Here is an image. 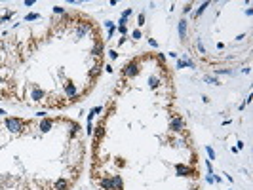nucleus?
Segmentation results:
<instances>
[{
	"mask_svg": "<svg viewBox=\"0 0 253 190\" xmlns=\"http://www.w3.org/2000/svg\"><path fill=\"white\" fill-rule=\"evenodd\" d=\"M11 17V11H8V14L6 15H4V17H2V21H8V19H10Z\"/></svg>",
	"mask_w": 253,
	"mask_h": 190,
	"instance_id": "obj_24",
	"label": "nucleus"
},
{
	"mask_svg": "<svg viewBox=\"0 0 253 190\" xmlns=\"http://www.w3.org/2000/svg\"><path fill=\"white\" fill-rule=\"evenodd\" d=\"M206 150H207V154H210V158H211V160H213V158H215V152H213V148H210V147H207V148H206Z\"/></svg>",
	"mask_w": 253,
	"mask_h": 190,
	"instance_id": "obj_19",
	"label": "nucleus"
},
{
	"mask_svg": "<svg viewBox=\"0 0 253 190\" xmlns=\"http://www.w3.org/2000/svg\"><path fill=\"white\" fill-rule=\"evenodd\" d=\"M65 91H67V95H69L71 99H72V97H76V88H74V84L67 82V84H65Z\"/></svg>",
	"mask_w": 253,
	"mask_h": 190,
	"instance_id": "obj_8",
	"label": "nucleus"
},
{
	"mask_svg": "<svg viewBox=\"0 0 253 190\" xmlns=\"http://www.w3.org/2000/svg\"><path fill=\"white\" fill-rule=\"evenodd\" d=\"M175 169H177V175H179V177H190V175H194V169L188 167V165H181V164H179Z\"/></svg>",
	"mask_w": 253,
	"mask_h": 190,
	"instance_id": "obj_3",
	"label": "nucleus"
},
{
	"mask_svg": "<svg viewBox=\"0 0 253 190\" xmlns=\"http://www.w3.org/2000/svg\"><path fill=\"white\" fill-rule=\"evenodd\" d=\"M170 129H171V131H175V133H179L181 129H183V118H181V116L173 118V120L170 122Z\"/></svg>",
	"mask_w": 253,
	"mask_h": 190,
	"instance_id": "obj_4",
	"label": "nucleus"
},
{
	"mask_svg": "<svg viewBox=\"0 0 253 190\" xmlns=\"http://www.w3.org/2000/svg\"><path fill=\"white\" fill-rule=\"evenodd\" d=\"M124 74L128 76V78H133V76L139 74V65L137 63H130L126 68H124Z\"/></svg>",
	"mask_w": 253,
	"mask_h": 190,
	"instance_id": "obj_2",
	"label": "nucleus"
},
{
	"mask_svg": "<svg viewBox=\"0 0 253 190\" xmlns=\"http://www.w3.org/2000/svg\"><path fill=\"white\" fill-rule=\"evenodd\" d=\"M53 11H55V14H63L65 10H63V8H59V6H53Z\"/></svg>",
	"mask_w": 253,
	"mask_h": 190,
	"instance_id": "obj_20",
	"label": "nucleus"
},
{
	"mask_svg": "<svg viewBox=\"0 0 253 190\" xmlns=\"http://www.w3.org/2000/svg\"><path fill=\"white\" fill-rule=\"evenodd\" d=\"M139 25H145V15L139 14Z\"/></svg>",
	"mask_w": 253,
	"mask_h": 190,
	"instance_id": "obj_22",
	"label": "nucleus"
},
{
	"mask_svg": "<svg viewBox=\"0 0 253 190\" xmlns=\"http://www.w3.org/2000/svg\"><path fill=\"white\" fill-rule=\"evenodd\" d=\"M40 129H42L44 133L50 131V129H51V120H42V124H40Z\"/></svg>",
	"mask_w": 253,
	"mask_h": 190,
	"instance_id": "obj_10",
	"label": "nucleus"
},
{
	"mask_svg": "<svg viewBox=\"0 0 253 190\" xmlns=\"http://www.w3.org/2000/svg\"><path fill=\"white\" fill-rule=\"evenodd\" d=\"M185 67H194L190 61H177V68H185Z\"/></svg>",
	"mask_w": 253,
	"mask_h": 190,
	"instance_id": "obj_13",
	"label": "nucleus"
},
{
	"mask_svg": "<svg viewBox=\"0 0 253 190\" xmlns=\"http://www.w3.org/2000/svg\"><path fill=\"white\" fill-rule=\"evenodd\" d=\"M90 29H91V25H90V23H86V25H80L78 29H76V36H78V38H82V36L86 34V32L90 31Z\"/></svg>",
	"mask_w": 253,
	"mask_h": 190,
	"instance_id": "obj_6",
	"label": "nucleus"
},
{
	"mask_svg": "<svg viewBox=\"0 0 253 190\" xmlns=\"http://www.w3.org/2000/svg\"><path fill=\"white\" fill-rule=\"evenodd\" d=\"M219 74H230V70H227V68H221V70H217Z\"/></svg>",
	"mask_w": 253,
	"mask_h": 190,
	"instance_id": "obj_23",
	"label": "nucleus"
},
{
	"mask_svg": "<svg viewBox=\"0 0 253 190\" xmlns=\"http://www.w3.org/2000/svg\"><path fill=\"white\" fill-rule=\"evenodd\" d=\"M207 6H210V2H204V4H202V6H200V8H198V11H196V15H202V14H204V10H206V8H207Z\"/></svg>",
	"mask_w": 253,
	"mask_h": 190,
	"instance_id": "obj_14",
	"label": "nucleus"
},
{
	"mask_svg": "<svg viewBox=\"0 0 253 190\" xmlns=\"http://www.w3.org/2000/svg\"><path fill=\"white\" fill-rule=\"evenodd\" d=\"M148 44H150V46H152V48H156V46H158V44H156V40H152V38H150V40H148Z\"/></svg>",
	"mask_w": 253,
	"mask_h": 190,
	"instance_id": "obj_26",
	"label": "nucleus"
},
{
	"mask_svg": "<svg viewBox=\"0 0 253 190\" xmlns=\"http://www.w3.org/2000/svg\"><path fill=\"white\" fill-rule=\"evenodd\" d=\"M103 133H105V131H103V127H97V129H95V137H97V139H101Z\"/></svg>",
	"mask_w": 253,
	"mask_h": 190,
	"instance_id": "obj_18",
	"label": "nucleus"
},
{
	"mask_svg": "<svg viewBox=\"0 0 253 190\" xmlns=\"http://www.w3.org/2000/svg\"><path fill=\"white\" fill-rule=\"evenodd\" d=\"M190 190H198V188H190Z\"/></svg>",
	"mask_w": 253,
	"mask_h": 190,
	"instance_id": "obj_27",
	"label": "nucleus"
},
{
	"mask_svg": "<svg viewBox=\"0 0 253 190\" xmlns=\"http://www.w3.org/2000/svg\"><path fill=\"white\" fill-rule=\"evenodd\" d=\"M124 186V183H122V177L120 175H114L110 179V190H122Z\"/></svg>",
	"mask_w": 253,
	"mask_h": 190,
	"instance_id": "obj_5",
	"label": "nucleus"
},
{
	"mask_svg": "<svg viewBox=\"0 0 253 190\" xmlns=\"http://www.w3.org/2000/svg\"><path fill=\"white\" fill-rule=\"evenodd\" d=\"M158 84H160L158 78H150V80H148V86H150V88H158Z\"/></svg>",
	"mask_w": 253,
	"mask_h": 190,
	"instance_id": "obj_15",
	"label": "nucleus"
},
{
	"mask_svg": "<svg viewBox=\"0 0 253 190\" xmlns=\"http://www.w3.org/2000/svg\"><path fill=\"white\" fill-rule=\"evenodd\" d=\"M101 51H103V46H101V44H95L93 50H91V53H93V55H101Z\"/></svg>",
	"mask_w": 253,
	"mask_h": 190,
	"instance_id": "obj_12",
	"label": "nucleus"
},
{
	"mask_svg": "<svg viewBox=\"0 0 253 190\" xmlns=\"http://www.w3.org/2000/svg\"><path fill=\"white\" fill-rule=\"evenodd\" d=\"M53 188L55 190H67V188H69V183H67L65 179H57V181H55V184H53Z\"/></svg>",
	"mask_w": 253,
	"mask_h": 190,
	"instance_id": "obj_7",
	"label": "nucleus"
},
{
	"mask_svg": "<svg viewBox=\"0 0 253 190\" xmlns=\"http://www.w3.org/2000/svg\"><path fill=\"white\" fill-rule=\"evenodd\" d=\"M34 19H38V14H29V15H25V21H34Z\"/></svg>",
	"mask_w": 253,
	"mask_h": 190,
	"instance_id": "obj_16",
	"label": "nucleus"
},
{
	"mask_svg": "<svg viewBox=\"0 0 253 190\" xmlns=\"http://www.w3.org/2000/svg\"><path fill=\"white\" fill-rule=\"evenodd\" d=\"M108 55H110V59H116V57H118V53H116V51H108Z\"/></svg>",
	"mask_w": 253,
	"mask_h": 190,
	"instance_id": "obj_25",
	"label": "nucleus"
},
{
	"mask_svg": "<svg viewBox=\"0 0 253 190\" xmlns=\"http://www.w3.org/2000/svg\"><path fill=\"white\" fill-rule=\"evenodd\" d=\"M6 127L10 129L11 133L21 131V120H17V118H8V120H6Z\"/></svg>",
	"mask_w": 253,
	"mask_h": 190,
	"instance_id": "obj_1",
	"label": "nucleus"
},
{
	"mask_svg": "<svg viewBox=\"0 0 253 190\" xmlns=\"http://www.w3.org/2000/svg\"><path fill=\"white\" fill-rule=\"evenodd\" d=\"M206 82H207V84H215V86H219V84H221V82H219V80H215V78H211V76H206Z\"/></svg>",
	"mask_w": 253,
	"mask_h": 190,
	"instance_id": "obj_17",
	"label": "nucleus"
},
{
	"mask_svg": "<svg viewBox=\"0 0 253 190\" xmlns=\"http://www.w3.org/2000/svg\"><path fill=\"white\" fill-rule=\"evenodd\" d=\"M131 36H133L135 40H139V38H141V32H139V31H133V34H131Z\"/></svg>",
	"mask_w": 253,
	"mask_h": 190,
	"instance_id": "obj_21",
	"label": "nucleus"
},
{
	"mask_svg": "<svg viewBox=\"0 0 253 190\" xmlns=\"http://www.w3.org/2000/svg\"><path fill=\"white\" fill-rule=\"evenodd\" d=\"M179 36H181V38H185V36H187V21H185V19L179 23Z\"/></svg>",
	"mask_w": 253,
	"mask_h": 190,
	"instance_id": "obj_9",
	"label": "nucleus"
},
{
	"mask_svg": "<svg viewBox=\"0 0 253 190\" xmlns=\"http://www.w3.org/2000/svg\"><path fill=\"white\" fill-rule=\"evenodd\" d=\"M44 97V91L42 90H38V88H34V91H33V99L34 101H40Z\"/></svg>",
	"mask_w": 253,
	"mask_h": 190,
	"instance_id": "obj_11",
	"label": "nucleus"
}]
</instances>
